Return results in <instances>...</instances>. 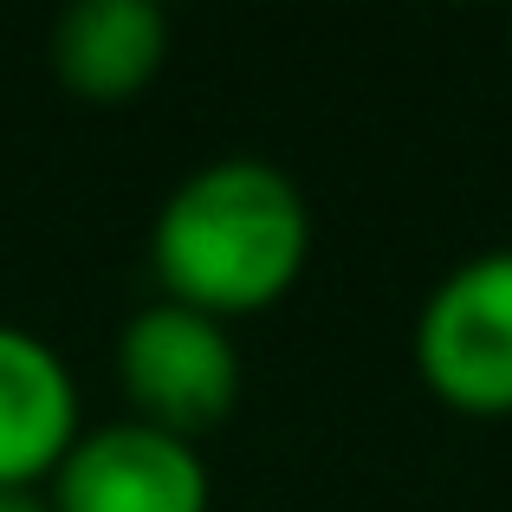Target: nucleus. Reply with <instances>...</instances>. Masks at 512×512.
<instances>
[{"instance_id":"obj_1","label":"nucleus","mask_w":512,"mask_h":512,"mask_svg":"<svg viewBox=\"0 0 512 512\" xmlns=\"http://www.w3.org/2000/svg\"><path fill=\"white\" fill-rule=\"evenodd\" d=\"M312 253V208L266 156H221L163 201L150 266L163 299L208 318H247L292 292Z\"/></svg>"},{"instance_id":"obj_2","label":"nucleus","mask_w":512,"mask_h":512,"mask_svg":"<svg viewBox=\"0 0 512 512\" xmlns=\"http://www.w3.org/2000/svg\"><path fill=\"white\" fill-rule=\"evenodd\" d=\"M117 376L130 396V422H150L175 441L214 435L240 402V350L227 325L175 299L143 305L124 325Z\"/></svg>"},{"instance_id":"obj_3","label":"nucleus","mask_w":512,"mask_h":512,"mask_svg":"<svg viewBox=\"0 0 512 512\" xmlns=\"http://www.w3.org/2000/svg\"><path fill=\"white\" fill-rule=\"evenodd\" d=\"M415 370L448 409L512 415V247L461 260L415 318Z\"/></svg>"},{"instance_id":"obj_4","label":"nucleus","mask_w":512,"mask_h":512,"mask_svg":"<svg viewBox=\"0 0 512 512\" xmlns=\"http://www.w3.org/2000/svg\"><path fill=\"white\" fill-rule=\"evenodd\" d=\"M52 512H208V467L195 441L124 415L72 441L52 474Z\"/></svg>"},{"instance_id":"obj_5","label":"nucleus","mask_w":512,"mask_h":512,"mask_svg":"<svg viewBox=\"0 0 512 512\" xmlns=\"http://www.w3.org/2000/svg\"><path fill=\"white\" fill-rule=\"evenodd\" d=\"M78 383L46 338L0 325V493H39L72 454Z\"/></svg>"},{"instance_id":"obj_6","label":"nucleus","mask_w":512,"mask_h":512,"mask_svg":"<svg viewBox=\"0 0 512 512\" xmlns=\"http://www.w3.org/2000/svg\"><path fill=\"white\" fill-rule=\"evenodd\" d=\"M52 78L85 104H130L169 59V20L150 0H78L52 26Z\"/></svg>"},{"instance_id":"obj_7","label":"nucleus","mask_w":512,"mask_h":512,"mask_svg":"<svg viewBox=\"0 0 512 512\" xmlns=\"http://www.w3.org/2000/svg\"><path fill=\"white\" fill-rule=\"evenodd\" d=\"M0 512H52V500H39V493H0Z\"/></svg>"}]
</instances>
